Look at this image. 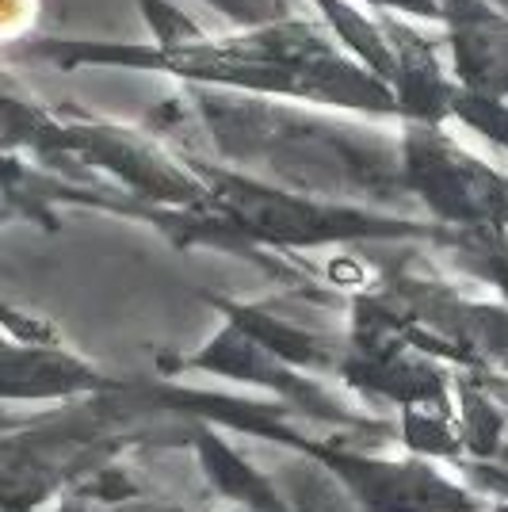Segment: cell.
Here are the masks:
<instances>
[{
    "label": "cell",
    "instance_id": "3957f363",
    "mask_svg": "<svg viewBox=\"0 0 508 512\" xmlns=\"http://www.w3.org/2000/svg\"><path fill=\"white\" fill-rule=\"evenodd\" d=\"M405 195L451 234H505L508 172L466 150L447 127L398 123Z\"/></svg>",
    "mask_w": 508,
    "mask_h": 512
},
{
    "label": "cell",
    "instance_id": "ba28073f",
    "mask_svg": "<svg viewBox=\"0 0 508 512\" xmlns=\"http://www.w3.org/2000/svg\"><path fill=\"white\" fill-rule=\"evenodd\" d=\"M8 214H12V207H8V199H4V195H0V222H4V218H8Z\"/></svg>",
    "mask_w": 508,
    "mask_h": 512
},
{
    "label": "cell",
    "instance_id": "8992f818",
    "mask_svg": "<svg viewBox=\"0 0 508 512\" xmlns=\"http://www.w3.org/2000/svg\"><path fill=\"white\" fill-rule=\"evenodd\" d=\"M211 12L226 16L233 27H253V23H268V20H283L298 12L302 4L298 0H203Z\"/></svg>",
    "mask_w": 508,
    "mask_h": 512
},
{
    "label": "cell",
    "instance_id": "9c48e42d",
    "mask_svg": "<svg viewBox=\"0 0 508 512\" xmlns=\"http://www.w3.org/2000/svg\"><path fill=\"white\" fill-rule=\"evenodd\" d=\"M489 4H493V8H501V12L508 16V0H489Z\"/></svg>",
    "mask_w": 508,
    "mask_h": 512
},
{
    "label": "cell",
    "instance_id": "277c9868",
    "mask_svg": "<svg viewBox=\"0 0 508 512\" xmlns=\"http://www.w3.org/2000/svg\"><path fill=\"white\" fill-rule=\"evenodd\" d=\"M447 73L466 92L508 104V16L489 0H436Z\"/></svg>",
    "mask_w": 508,
    "mask_h": 512
},
{
    "label": "cell",
    "instance_id": "6da1fadb",
    "mask_svg": "<svg viewBox=\"0 0 508 512\" xmlns=\"http://www.w3.org/2000/svg\"><path fill=\"white\" fill-rule=\"evenodd\" d=\"M149 23L146 43H43L35 54L58 69L161 73L184 88L344 111L398 123L394 92L348 58L310 8L283 20L207 31L172 0H138Z\"/></svg>",
    "mask_w": 508,
    "mask_h": 512
},
{
    "label": "cell",
    "instance_id": "52a82bcc",
    "mask_svg": "<svg viewBox=\"0 0 508 512\" xmlns=\"http://www.w3.org/2000/svg\"><path fill=\"white\" fill-rule=\"evenodd\" d=\"M375 16H398V20H413L424 27H440V4L436 0H356Z\"/></svg>",
    "mask_w": 508,
    "mask_h": 512
},
{
    "label": "cell",
    "instance_id": "5b68a950",
    "mask_svg": "<svg viewBox=\"0 0 508 512\" xmlns=\"http://www.w3.org/2000/svg\"><path fill=\"white\" fill-rule=\"evenodd\" d=\"M447 123L470 130L478 138H486L489 146L508 153V104L505 100H489L478 92H466V88H451V100H447Z\"/></svg>",
    "mask_w": 508,
    "mask_h": 512
},
{
    "label": "cell",
    "instance_id": "7a4b0ae2",
    "mask_svg": "<svg viewBox=\"0 0 508 512\" xmlns=\"http://www.w3.org/2000/svg\"><path fill=\"white\" fill-rule=\"evenodd\" d=\"M382 127L344 111L211 88H184L146 119V130L172 150L199 153L283 192L375 211L405 199L398 130Z\"/></svg>",
    "mask_w": 508,
    "mask_h": 512
}]
</instances>
